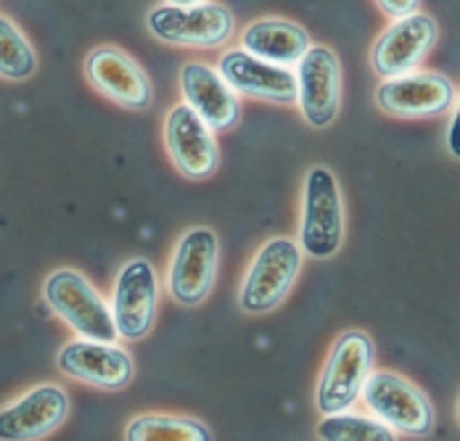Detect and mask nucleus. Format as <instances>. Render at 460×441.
Here are the masks:
<instances>
[{"label":"nucleus","instance_id":"obj_8","mask_svg":"<svg viewBox=\"0 0 460 441\" xmlns=\"http://www.w3.org/2000/svg\"><path fill=\"white\" fill-rule=\"evenodd\" d=\"M439 40V24L429 13H408L394 19L370 50V66L378 77H400L420 66Z\"/></svg>","mask_w":460,"mask_h":441},{"label":"nucleus","instance_id":"obj_10","mask_svg":"<svg viewBox=\"0 0 460 441\" xmlns=\"http://www.w3.org/2000/svg\"><path fill=\"white\" fill-rule=\"evenodd\" d=\"M376 103L389 117L429 119L456 106V85L437 72H408L386 77L376 90Z\"/></svg>","mask_w":460,"mask_h":441},{"label":"nucleus","instance_id":"obj_18","mask_svg":"<svg viewBox=\"0 0 460 441\" xmlns=\"http://www.w3.org/2000/svg\"><path fill=\"white\" fill-rule=\"evenodd\" d=\"M310 48V35L307 30H302L294 22L286 19H262L249 24L241 32V50L270 61V64H280V66H291L299 64V58L307 53Z\"/></svg>","mask_w":460,"mask_h":441},{"label":"nucleus","instance_id":"obj_9","mask_svg":"<svg viewBox=\"0 0 460 441\" xmlns=\"http://www.w3.org/2000/svg\"><path fill=\"white\" fill-rule=\"evenodd\" d=\"M159 304V278L148 260H130L119 267L114 283L111 317L117 339L140 341L151 333Z\"/></svg>","mask_w":460,"mask_h":441},{"label":"nucleus","instance_id":"obj_22","mask_svg":"<svg viewBox=\"0 0 460 441\" xmlns=\"http://www.w3.org/2000/svg\"><path fill=\"white\" fill-rule=\"evenodd\" d=\"M376 3H378V8H381L384 13H389V16H394V19L408 16V13H415V11L420 8V0H376Z\"/></svg>","mask_w":460,"mask_h":441},{"label":"nucleus","instance_id":"obj_13","mask_svg":"<svg viewBox=\"0 0 460 441\" xmlns=\"http://www.w3.org/2000/svg\"><path fill=\"white\" fill-rule=\"evenodd\" d=\"M164 143L178 167L188 180H204L220 167V148L215 130L188 106L178 103L164 122Z\"/></svg>","mask_w":460,"mask_h":441},{"label":"nucleus","instance_id":"obj_21","mask_svg":"<svg viewBox=\"0 0 460 441\" xmlns=\"http://www.w3.org/2000/svg\"><path fill=\"white\" fill-rule=\"evenodd\" d=\"M318 437L325 441H392L394 434L386 423L363 418V415H349L344 412H331L323 418L318 426Z\"/></svg>","mask_w":460,"mask_h":441},{"label":"nucleus","instance_id":"obj_20","mask_svg":"<svg viewBox=\"0 0 460 441\" xmlns=\"http://www.w3.org/2000/svg\"><path fill=\"white\" fill-rule=\"evenodd\" d=\"M38 72V56L24 32L0 13V77L11 83L30 80Z\"/></svg>","mask_w":460,"mask_h":441},{"label":"nucleus","instance_id":"obj_17","mask_svg":"<svg viewBox=\"0 0 460 441\" xmlns=\"http://www.w3.org/2000/svg\"><path fill=\"white\" fill-rule=\"evenodd\" d=\"M235 93L270 101V103H296V75L288 66L262 61L246 50H228L217 69Z\"/></svg>","mask_w":460,"mask_h":441},{"label":"nucleus","instance_id":"obj_1","mask_svg":"<svg viewBox=\"0 0 460 441\" xmlns=\"http://www.w3.org/2000/svg\"><path fill=\"white\" fill-rule=\"evenodd\" d=\"M48 307L53 309L66 325H72L83 339L114 341L117 328L111 307L91 286V280L77 269H56L50 272L43 286Z\"/></svg>","mask_w":460,"mask_h":441},{"label":"nucleus","instance_id":"obj_19","mask_svg":"<svg viewBox=\"0 0 460 441\" xmlns=\"http://www.w3.org/2000/svg\"><path fill=\"white\" fill-rule=\"evenodd\" d=\"M125 439L130 441H209L215 439L207 426L178 415H140L136 418Z\"/></svg>","mask_w":460,"mask_h":441},{"label":"nucleus","instance_id":"obj_7","mask_svg":"<svg viewBox=\"0 0 460 441\" xmlns=\"http://www.w3.org/2000/svg\"><path fill=\"white\" fill-rule=\"evenodd\" d=\"M220 243L209 227L188 230L170 262L167 288L172 299L183 307H199L209 299L217 278Z\"/></svg>","mask_w":460,"mask_h":441},{"label":"nucleus","instance_id":"obj_3","mask_svg":"<svg viewBox=\"0 0 460 441\" xmlns=\"http://www.w3.org/2000/svg\"><path fill=\"white\" fill-rule=\"evenodd\" d=\"M376 347L366 331H347L339 336L325 359L318 384V410L323 415L349 410L363 392V384L373 370Z\"/></svg>","mask_w":460,"mask_h":441},{"label":"nucleus","instance_id":"obj_15","mask_svg":"<svg viewBox=\"0 0 460 441\" xmlns=\"http://www.w3.org/2000/svg\"><path fill=\"white\" fill-rule=\"evenodd\" d=\"M69 415V397L61 386L43 384L11 407L0 410V441L43 439Z\"/></svg>","mask_w":460,"mask_h":441},{"label":"nucleus","instance_id":"obj_2","mask_svg":"<svg viewBox=\"0 0 460 441\" xmlns=\"http://www.w3.org/2000/svg\"><path fill=\"white\" fill-rule=\"evenodd\" d=\"M344 241V201L333 172L313 167L305 180V207L299 225L302 251L313 260H328Z\"/></svg>","mask_w":460,"mask_h":441},{"label":"nucleus","instance_id":"obj_14","mask_svg":"<svg viewBox=\"0 0 460 441\" xmlns=\"http://www.w3.org/2000/svg\"><path fill=\"white\" fill-rule=\"evenodd\" d=\"M85 75L93 88L125 109L143 111L154 103L151 80L146 77L138 61H133L119 48H111V45L95 48L85 61Z\"/></svg>","mask_w":460,"mask_h":441},{"label":"nucleus","instance_id":"obj_5","mask_svg":"<svg viewBox=\"0 0 460 441\" xmlns=\"http://www.w3.org/2000/svg\"><path fill=\"white\" fill-rule=\"evenodd\" d=\"M302 269V249L291 238L268 241L254 257L241 283V309L249 314H268L291 294Z\"/></svg>","mask_w":460,"mask_h":441},{"label":"nucleus","instance_id":"obj_16","mask_svg":"<svg viewBox=\"0 0 460 441\" xmlns=\"http://www.w3.org/2000/svg\"><path fill=\"white\" fill-rule=\"evenodd\" d=\"M181 93L185 103L215 130L228 133L241 119L238 93L226 83V77L201 61H190L181 69Z\"/></svg>","mask_w":460,"mask_h":441},{"label":"nucleus","instance_id":"obj_12","mask_svg":"<svg viewBox=\"0 0 460 441\" xmlns=\"http://www.w3.org/2000/svg\"><path fill=\"white\" fill-rule=\"evenodd\" d=\"M58 370L80 384H88L103 392L125 389L136 375V365L130 354L117 347L114 341H95V339L69 341L58 352Z\"/></svg>","mask_w":460,"mask_h":441},{"label":"nucleus","instance_id":"obj_23","mask_svg":"<svg viewBox=\"0 0 460 441\" xmlns=\"http://www.w3.org/2000/svg\"><path fill=\"white\" fill-rule=\"evenodd\" d=\"M447 137H450V151H453V156L458 159L460 156V119L458 117L453 119V128H450V135H447Z\"/></svg>","mask_w":460,"mask_h":441},{"label":"nucleus","instance_id":"obj_6","mask_svg":"<svg viewBox=\"0 0 460 441\" xmlns=\"http://www.w3.org/2000/svg\"><path fill=\"white\" fill-rule=\"evenodd\" d=\"M148 30L156 40L183 48H220L233 35V13L223 3L156 5L148 13Z\"/></svg>","mask_w":460,"mask_h":441},{"label":"nucleus","instance_id":"obj_24","mask_svg":"<svg viewBox=\"0 0 460 441\" xmlns=\"http://www.w3.org/2000/svg\"><path fill=\"white\" fill-rule=\"evenodd\" d=\"M172 5H196V3H204V0H167Z\"/></svg>","mask_w":460,"mask_h":441},{"label":"nucleus","instance_id":"obj_4","mask_svg":"<svg viewBox=\"0 0 460 441\" xmlns=\"http://www.w3.org/2000/svg\"><path fill=\"white\" fill-rule=\"evenodd\" d=\"M360 399L392 431H400L408 437H429L434 428V407H431L429 397L415 384L397 373H389V370L373 373L370 370V375L363 384Z\"/></svg>","mask_w":460,"mask_h":441},{"label":"nucleus","instance_id":"obj_11","mask_svg":"<svg viewBox=\"0 0 460 441\" xmlns=\"http://www.w3.org/2000/svg\"><path fill=\"white\" fill-rule=\"evenodd\" d=\"M296 103L310 128H328L341 103V64L325 45H310L296 69Z\"/></svg>","mask_w":460,"mask_h":441}]
</instances>
